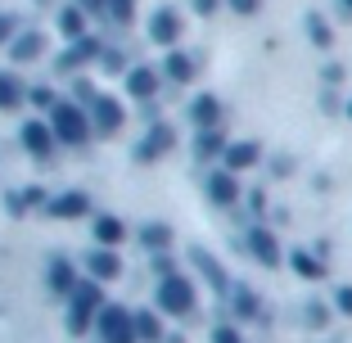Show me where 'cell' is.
<instances>
[{
  "label": "cell",
  "instance_id": "cell-17",
  "mask_svg": "<svg viewBox=\"0 0 352 343\" xmlns=\"http://www.w3.org/2000/svg\"><path fill=\"white\" fill-rule=\"evenodd\" d=\"M126 91H131L135 100H145V104H149V100L158 95V73H154V68H145V63H140V68H126Z\"/></svg>",
  "mask_w": 352,
  "mask_h": 343
},
{
  "label": "cell",
  "instance_id": "cell-41",
  "mask_svg": "<svg viewBox=\"0 0 352 343\" xmlns=\"http://www.w3.org/2000/svg\"><path fill=\"white\" fill-rule=\"evenodd\" d=\"M348 118H352V100H348Z\"/></svg>",
  "mask_w": 352,
  "mask_h": 343
},
{
  "label": "cell",
  "instance_id": "cell-36",
  "mask_svg": "<svg viewBox=\"0 0 352 343\" xmlns=\"http://www.w3.org/2000/svg\"><path fill=\"white\" fill-rule=\"evenodd\" d=\"M226 5H230L235 14H258V10H262V0H226Z\"/></svg>",
  "mask_w": 352,
  "mask_h": 343
},
{
  "label": "cell",
  "instance_id": "cell-8",
  "mask_svg": "<svg viewBox=\"0 0 352 343\" xmlns=\"http://www.w3.org/2000/svg\"><path fill=\"white\" fill-rule=\"evenodd\" d=\"M149 41H154V45H167V50L181 41V14H176L172 5L154 10V19H149Z\"/></svg>",
  "mask_w": 352,
  "mask_h": 343
},
{
  "label": "cell",
  "instance_id": "cell-3",
  "mask_svg": "<svg viewBox=\"0 0 352 343\" xmlns=\"http://www.w3.org/2000/svg\"><path fill=\"white\" fill-rule=\"evenodd\" d=\"M195 302H199V294H195V280L190 276H163L158 280V307H163L167 316H190L195 312Z\"/></svg>",
  "mask_w": 352,
  "mask_h": 343
},
{
  "label": "cell",
  "instance_id": "cell-9",
  "mask_svg": "<svg viewBox=\"0 0 352 343\" xmlns=\"http://www.w3.org/2000/svg\"><path fill=\"white\" fill-rule=\"evenodd\" d=\"M91 59H100V41H95V36H77V41L59 54V63H54V68H59V73H77V68H82V63H91Z\"/></svg>",
  "mask_w": 352,
  "mask_h": 343
},
{
  "label": "cell",
  "instance_id": "cell-32",
  "mask_svg": "<svg viewBox=\"0 0 352 343\" xmlns=\"http://www.w3.org/2000/svg\"><path fill=\"white\" fill-rule=\"evenodd\" d=\"M212 343H244V334H239L235 325H217V330H212Z\"/></svg>",
  "mask_w": 352,
  "mask_h": 343
},
{
  "label": "cell",
  "instance_id": "cell-24",
  "mask_svg": "<svg viewBox=\"0 0 352 343\" xmlns=\"http://www.w3.org/2000/svg\"><path fill=\"white\" fill-rule=\"evenodd\" d=\"M122 239H126V226L118 217H100L95 221V244H100V249H118Z\"/></svg>",
  "mask_w": 352,
  "mask_h": 343
},
{
  "label": "cell",
  "instance_id": "cell-31",
  "mask_svg": "<svg viewBox=\"0 0 352 343\" xmlns=\"http://www.w3.org/2000/svg\"><path fill=\"white\" fill-rule=\"evenodd\" d=\"M14 36H19V19L14 14H0V45H10Z\"/></svg>",
  "mask_w": 352,
  "mask_h": 343
},
{
  "label": "cell",
  "instance_id": "cell-2",
  "mask_svg": "<svg viewBox=\"0 0 352 343\" xmlns=\"http://www.w3.org/2000/svg\"><path fill=\"white\" fill-rule=\"evenodd\" d=\"M100 307H104L100 280H82L73 294H68V330H73V334L95 330V316H100Z\"/></svg>",
  "mask_w": 352,
  "mask_h": 343
},
{
  "label": "cell",
  "instance_id": "cell-1",
  "mask_svg": "<svg viewBox=\"0 0 352 343\" xmlns=\"http://www.w3.org/2000/svg\"><path fill=\"white\" fill-rule=\"evenodd\" d=\"M50 131H54V140H59V145L82 149L86 140H91L95 126H91V113H82L77 104H68V100H63V104L50 109Z\"/></svg>",
  "mask_w": 352,
  "mask_h": 343
},
{
  "label": "cell",
  "instance_id": "cell-27",
  "mask_svg": "<svg viewBox=\"0 0 352 343\" xmlns=\"http://www.w3.org/2000/svg\"><path fill=\"white\" fill-rule=\"evenodd\" d=\"M302 27H307V41L316 45V50H330V45H334V27L321 19V14H307V23H302Z\"/></svg>",
  "mask_w": 352,
  "mask_h": 343
},
{
  "label": "cell",
  "instance_id": "cell-35",
  "mask_svg": "<svg viewBox=\"0 0 352 343\" xmlns=\"http://www.w3.org/2000/svg\"><path fill=\"white\" fill-rule=\"evenodd\" d=\"M334 302H339V312H343V316H352V285H343V289L334 294Z\"/></svg>",
  "mask_w": 352,
  "mask_h": 343
},
{
  "label": "cell",
  "instance_id": "cell-11",
  "mask_svg": "<svg viewBox=\"0 0 352 343\" xmlns=\"http://www.w3.org/2000/svg\"><path fill=\"white\" fill-rule=\"evenodd\" d=\"M23 145H28V154H36V158H50L59 140H54L50 122H23Z\"/></svg>",
  "mask_w": 352,
  "mask_h": 343
},
{
  "label": "cell",
  "instance_id": "cell-6",
  "mask_svg": "<svg viewBox=\"0 0 352 343\" xmlns=\"http://www.w3.org/2000/svg\"><path fill=\"white\" fill-rule=\"evenodd\" d=\"M122 122H126V113H122V104H118L113 95H95L91 100V126L100 135H118Z\"/></svg>",
  "mask_w": 352,
  "mask_h": 343
},
{
  "label": "cell",
  "instance_id": "cell-33",
  "mask_svg": "<svg viewBox=\"0 0 352 343\" xmlns=\"http://www.w3.org/2000/svg\"><path fill=\"white\" fill-rule=\"evenodd\" d=\"M325 321H330V312H325L321 302H311V307H307V325H311V330H325Z\"/></svg>",
  "mask_w": 352,
  "mask_h": 343
},
{
  "label": "cell",
  "instance_id": "cell-40",
  "mask_svg": "<svg viewBox=\"0 0 352 343\" xmlns=\"http://www.w3.org/2000/svg\"><path fill=\"white\" fill-rule=\"evenodd\" d=\"M339 5H343V14H352V0H339Z\"/></svg>",
  "mask_w": 352,
  "mask_h": 343
},
{
  "label": "cell",
  "instance_id": "cell-4",
  "mask_svg": "<svg viewBox=\"0 0 352 343\" xmlns=\"http://www.w3.org/2000/svg\"><path fill=\"white\" fill-rule=\"evenodd\" d=\"M95 334H100V343H135L131 312L118 307V302H104L100 316H95Z\"/></svg>",
  "mask_w": 352,
  "mask_h": 343
},
{
  "label": "cell",
  "instance_id": "cell-19",
  "mask_svg": "<svg viewBox=\"0 0 352 343\" xmlns=\"http://www.w3.org/2000/svg\"><path fill=\"white\" fill-rule=\"evenodd\" d=\"M190 118H195L199 131H212V126L221 122V100L217 95H199L195 104H190Z\"/></svg>",
  "mask_w": 352,
  "mask_h": 343
},
{
  "label": "cell",
  "instance_id": "cell-29",
  "mask_svg": "<svg viewBox=\"0 0 352 343\" xmlns=\"http://www.w3.org/2000/svg\"><path fill=\"white\" fill-rule=\"evenodd\" d=\"M235 316H258V294L253 289H235Z\"/></svg>",
  "mask_w": 352,
  "mask_h": 343
},
{
  "label": "cell",
  "instance_id": "cell-13",
  "mask_svg": "<svg viewBox=\"0 0 352 343\" xmlns=\"http://www.w3.org/2000/svg\"><path fill=\"white\" fill-rule=\"evenodd\" d=\"M190 258H195V267H199V276H204L208 285H212V294H226L230 289V276H226V267H221L217 258H212V253H204V249H195L190 253Z\"/></svg>",
  "mask_w": 352,
  "mask_h": 343
},
{
  "label": "cell",
  "instance_id": "cell-5",
  "mask_svg": "<svg viewBox=\"0 0 352 343\" xmlns=\"http://www.w3.org/2000/svg\"><path fill=\"white\" fill-rule=\"evenodd\" d=\"M167 149H176V126L154 122V126L145 131V140L135 145V163H158V158H163Z\"/></svg>",
  "mask_w": 352,
  "mask_h": 343
},
{
  "label": "cell",
  "instance_id": "cell-10",
  "mask_svg": "<svg viewBox=\"0 0 352 343\" xmlns=\"http://www.w3.org/2000/svg\"><path fill=\"white\" fill-rule=\"evenodd\" d=\"M45 208H50V217H59V221H77V217H86V212H91V199H86L82 190H68V195L50 199Z\"/></svg>",
  "mask_w": 352,
  "mask_h": 343
},
{
  "label": "cell",
  "instance_id": "cell-23",
  "mask_svg": "<svg viewBox=\"0 0 352 343\" xmlns=\"http://www.w3.org/2000/svg\"><path fill=\"white\" fill-rule=\"evenodd\" d=\"M28 100V91H23V82L14 73H0V113H14V109Z\"/></svg>",
  "mask_w": 352,
  "mask_h": 343
},
{
  "label": "cell",
  "instance_id": "cell-34",
  "mask_svg": "<svg viewBox=\"0 0 352 343\" xmlns=\"http://www.w3.org/2000/svg\"><path fill=\"white\" fill-rule=\"evenodd\" d=\"M28 100H32L36 109H54V95L45 91V86H32V91H28Z\"/></svg>",
  "mask_w": 352,
  "mask_h": 343
},
{
  "label": "cell",
  "instance_id": "cell-22",
  "mask_svg": "<svg viewBox=\"0 0 352 343\" xmlns=\"http://www.w3.org/2000/svg\"><path fill=\"white\" fill-rule=\"evenodd\" d=\"M131 330H135V343H163V321L154 312H131Z\"/></svg>",
  "mask_w": 352,
  "mask_h": 343
},
{
  "label": "cell",
  "instance_id": "cell-7",
  "mask_svg": "<svg viewBox=\"0 0 352 343\" xmlns=\"http://www.w3.org/2000/svg\"><path fill=\"white\" fill-rule=\"evenodd\" d=\"M244 244H249V253L262 262V267H280V258H285V249H280V239L271 235L267 226H249Z\"/></svg>",
  "mask_w": 352,
  "mask_h": 343
},
{
  "label": "cell",
  "instance_id": "cell-20",
  "mask_svg": "<svg viewBox=\"0 0 352 343\" xmlns=\"http://www.w3.org/2000/svg\"><path fill=\"white\" fill-rule=\"evenodd\" d=\"M135 239H140V249H149V253H167V249H172V226H163V221H145V226L135 230Z\"/></svg>",
  "mask_w": 352,
  "mask_h": 343
},
{
  "label": "cell",
  "instance_id": "cell-38",
  "mask_svg": "<svg viewBox=\"0 0 352 343\" xmlns=\"http://www.w3.org/2000/svg\"><path fill=\"white\" fill-rule=\"evenodd\" d=\"M217 5H221V0H195V10L204 14V19H208V14H217Z\"/></svg>",
  "mask_w": 352,
  "mask_h": 343
},
{
  "label": "cell",
  "instance_id": "cell-12",
  "mask_svg": "<svg viewBox=\"0 0 352 343\" xmlns=\"http://www.w3.org/2000/svg\"><path fill=\"white\" fill-rule=\"evenodd\" d=\"M86 271H91V280H118L122 276V258H118L113 249H95L91 258H86Z\"/></svg>",
  "mask_w": 352,
  "mask_h": 343
},
{
  "label": "cell",
  "instance_id": "cell-21",
  "mask_svg": "<svg viewBox=\"0 0 352 343\" xmlns=\"http://www.w3.org/2000/svg\"><path fill=\"white\" fill-rule=\"evenodd\" d=\"M163 77H167V82H176V86L195 82V59H190L186 50H172V54H167V63H163Z\"/></svg>",
  "mask_w": 352,
  "mask_h": 343
},
{
  "label": "cell",
  "instance_id": "cell-28",
  "mask_svg": "<svg viewBox=\"0 0 352 343\" xmlns=\"http://www.w3.org/2000/svg\"><path fill=\"white\" fill-rule=\"evenodd\" d=\"M195 154L204 158V163H208V158H217V154H226V140H221V131H217V126H212V131H199Z\"/></svg>",
  "mask_w": 352,
  "mask_h": 343
},
{
  "label": "cell",
  "instance_id": "cell-30",
  "mask_svg": "<svg viewBox=\"0 0 352 343\" xmlns=\"http://www.w3.org/2000/svg\"><path fill=\"white\" fill-rule=\"evenodd\" d=\"M104 14H109V19H113V23H131V0H109V10H104Z\"/></svg>",
  "mask_w": 352,
  "mask_h": 343
},
{
  "label": "cell",
  "instance_id": "cell-37",
  "mask_svg": "<svg viewBox=\"0 0 352 343\" xmlns=\"http://www.w3.org/2000/svg\"><path fill=\"white\" fill-rule=\"evenodd\" d=\"M77 5H82L86 14H104V10H109V0H77Z\"/></svg>",
  "mask_w": 352,
  "mask_h": 343
},
{
  "label": "cell",
  "instance_id": "cell-14",
  "mask_svg": "<svg viewBox=\"0 0 352 343\" xmlns=\"http://www.w3.org/2000/svg\"><path fill=\"white\" fill-rule=\"evenodd\" d=\"M204 190H208V199H212V203H221V208H230V203L239 199L235 172H212V177L204 181Z\"/></svg>",
  "mask_w": 352,
  "mask_h": 343
},
{
  "label": "cell",
  "instance_id": "cell-15",
  "mask_svg": "<svg viewBox=\"0 0 352 343\" xmlns=\"http://www.w3.org/2000/svg\"><path fill=\"white\" fill-rule=\"evenodd\" d=\"M45 54V36L41 32H19L10 41V59L14 63H32V59H41Z\"/></svg>",
  "mask_w": 352,
  "mask_h": 343
},
{
  "label": "cell",
  "instance_id": "cell-18",
  "mask_svg": "<svg viewBox=\"0 0 352 343\" xmlns=\"http://www.w3.org/2000/svg\"><path fill=\"white\" fill-rule=\"evenodd\" d=\"M226 172H244V167H253L262 158V149H258V140H235V145H226Z\"/></svg>",
  "mask_w": 352,
  "mask_h": 343
},
{
  "label": "cell",
  "instance_id": "cell-26",
  "mask_svg": "<svg viewBox=\"0 0 352 343\" xmlns=\"http://www.w3.org/2000/svg\"><path fill=\"white\" fill-rule=\"evenodd\" d=\"M59 32H63V36H73V41L86 36V10H82V5H63V10H59Z\"/></svg>",
  "mask_w": 352,
  "mask_h": 343
},
{
  "label": "cell",
  "instance_id": "cell-16",
  "mask_svg": "<svg viewBox=\"0 0 352 343\" xmlns=\"http://www.w3.org/2000/svg\"><path fill=\"white\" fill-rule=\"evenodd\" d=\"M73 289H77V271H73V262H68V258H50V294L68 302V294H73Z\"/></svg>",
  "mask_w": 352,
  "mask_h": 343
},
{
  "label": "cell",
  "instance_id": "cell-25",
  "mask_svg": "<svg viewBox=\"0 0 352 343\" xmlns=\"http://www.w3.org/2000/svg\"><path fill=\"white\" fill-rule=\"evenodd\" d=\"M289 267L294 271H298V276H302V280H325V262L321 258H316V253H289Z\"/></svg>",
  "mask_w": 352,
  "mask_h": 343
},
{
  "label": "cell",
  "instance_id": "cell-39",
  "mask_svg": "<svg viewBox=\"0 0 352 343\" xmlns=\"http://www.w3.org/2000/svg\"><path fill=\"white\" fill-rule=\"evenodd\" d=\"M321 77H325V86H339V82H343V73H339V68H334V63H330V68H325Z\"/></svg>",
  "mask_w": 352,
  "mask_h": 343
}]
</instances>
